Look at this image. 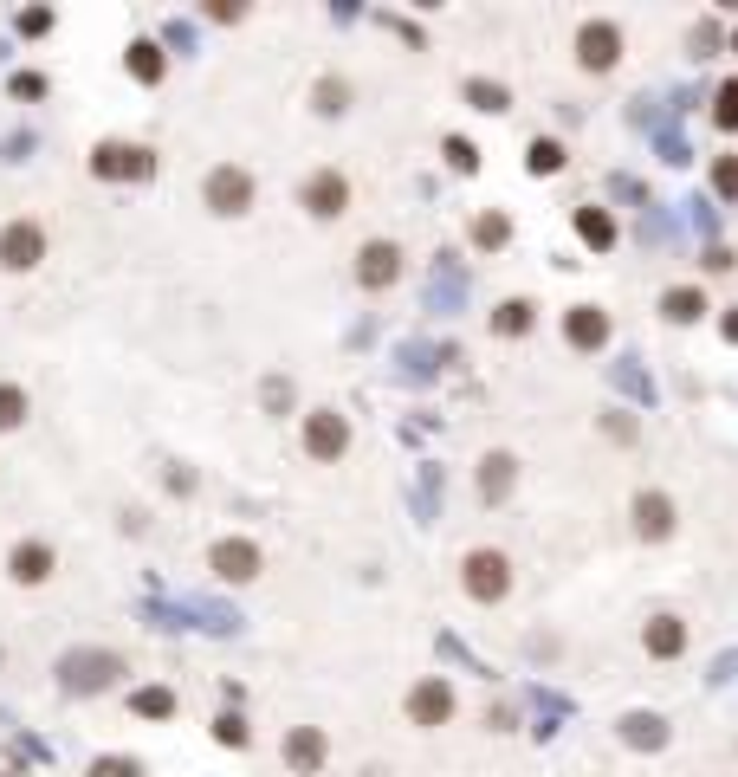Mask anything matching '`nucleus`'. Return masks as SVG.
Returning a JSON list of instances; mask_svg holds the SVG:
<instances>
[{"instance_id": "c756f323", "label": "nucleus", "mask_w": 738, "mask_h": 777, "mask_svg": "<svg viewBox=\"0 0 738 777\" xmlns=\"http://www.w3.org/2000/svg\"><path fill=\"white\" fill-rule=\"evenodd\" d=\"M214 739H221V745H234V752H240V745L253 739V732H246V719H240V713H221V719H214Z\"/></svg>"}, {"instance_id": "bb28decb", "label": "nucleus", "mask_w": 738, "mask_h": 777, "mask_svg": "<svg viewBox=\"0 0 738 777\" xmlns=\"http://www.w3.org/2000/svg\"><path fill=\"white\" fill-rule=\"evenodd\" d=\"M622 739H628V745H648V752H654V745L667 739V726H661V719H648V713H628V719H622Z\"/></svg>"}, {"instance_id": "58836bf2", "label": "nucleus", "mask_w": 738, "mask_h": 777, "mask_svg": "<svg viewBox=\"0 0 738 777\" xmlns=\"http://www.w3.org/2000/svg\"><path fill=\"white\" fill-rule=\"evenodd\" d=\"M732 52H738V33H732Z\"/></svg>"}, {"instance_id": "c85d7f7f", "label": "nucleus", "mask_w": 738, "mask_h": 777, "mask_svg": "<svg viewBox=\"0 0 738 777\" xmlns=\"http://www.w3.org/2000/svg\"><path fill=\"white\" fill-rule=\"evenodd\" d=\"M713 124L726 130V136H738V78H732V85H719V104H713Z\"/></svg>"}, {"instance_id": "7ed1b4c3", "label": "nucleus", "mask_w": 738, "mask_h": 777, "mask_svg": "<svg viewBox=\"0 0 738 777\" xmlns=\"http://www.w3.org/2000/svg\"><path fill=\"white\" fill-rule=\"evenodd\" d=\"M298 208H305L311 221H344L350 214V175L344 169H311L305 182H298Z\"/></svg>"}, {"instance_id": "c9c22d12", "label": "nucleus", "mask_w": 738, "mask_h": 777, "mask_svg": "<svg viewBox=\"0 0 738 777\" xmlns=\"http://www.w3.org/2000/svg\"><path fill=\"white\" fill-rule=\"evenodd\" d=\"M266 408H292V383H279V376H272V383H266Z\"/></svg>"}, {"instance_id": "f3484780", "label": "nucleus", "mask_w": 738, "mask_h": 777, "mask_svg": "<svg viewBox=\"0 0 738 777\" xmlns=\"http://www.w3.org/2000/svg\"><path fill=\"white\" fill-rule=\"evenodd\" d=\"M706 311H713V305H706L700 285H667V292H661V318L667 324H700Z\"/></svg>"}, {"instance_id": "2f4dec72", "label": "nucleus", "mask_w": 738, "mask_h": 777, "mask_svg": "<svg viewBox=\"0 0 738 777\" xmlns=\"http://www.w3.org/2000/svg\"><path fill=\"white\" fill-rule=\"evenodd\" d=\"M713 188H719L726 201H738V156H719V162H713Z\"/></svg>"}, {"instance_id": "6ab92c4d", "label": "nucleus", "mask_w": 738, "mask_h": 777, "mask_svg": "<svg viewBox=\"0 0 738 777\" xmlns=\"http://www.w3.org/2000/svg\"><path fill=\"white\" fill-rule=\"evenodd\" d=\"M531 324H538V305H531V298H505V305H492V337H525Z\"/></svg>"}, {"instance_id": "e433bc0d", "label": "nucleus", "mask_w": 738, "mask_h": 777, "mask_svg": "<svg viewBox=\"0 0 738 777\" xmlns=\"http://www.w3.org/2000/svg\"><path fill=\"white\" fill-rule=\"evenodd\" d=\"M46 26H52V13H46V7H33V13H20V33H46Z\"/></svg>"}, {"instance_id": "aec40b11", "label": "nucleus", "mask_w": 738, "mask_h": 777, "mask_svg": "<svg viewBox=\"0 0 738 777\" xmlns=\"http://www.w3.org/2000/svg\"><path fill=\"white\" fill-rule=\"evenodd\" d=\"M123 65H130L136 85H162V72H169V59H162L156 39H130V59H123Z\"/></svg>"}, {"instance_id": "20e7f679", "label": "nucleus", "mask_w": 738, "mask_h": 777, "mask_svg": "<svg viewBox=\"0 0 738 777\" xmlns=\"http://www.w3.org/2000/svg\"><path fill=\"white\" fill-rule=\"evenodd\" d=\"M162 162H156V149H143V143H98L91 149V175L98 182H149Z\"/></svg>"}, {"instance_id": "1a4fd4ad", "label": "nucleus", "mask_w": 738, "mask_h": 777, "mask_svg": "<svg viewBox=\"0 0 738 777\" xmlns=\"http://www.w3.org/2000/svg\"><path fill=\"white\" fill-rule=\"evenodd\" d=\"M577 65L583 72H615V65H622V26L615 20H583L577 26Z\"/></svg>"}, {"instance_id": "f03ea898", "label": "nucleus", "mask_w": 738, "mask_h": 777, "mask_svg": "<svg viewBox=\"0 0 738 777\" xmlns=\"http://www.w3.org/2000/svg\"><path fill=\"white\" fill-rule=\"evenodd\" d=\"M460 590H467L480 609L505 603V596H512V557H505V551H492V544L467 551V557H460Z\"/></svg>"}, {"instance_id": "b1692460", "label": "nucleus", "mask_w": 738, "mask_h": 777, "mask_svg": "<svg viewBox=\"0 0 738 777\" xmlns=\"http://www.w3.org/2000/svg\"><path fill=\"white\" fill-rule=\"evenodd\" d=\"M467 104H473V111H492V117H499V111H512V91L492 85V78H467Z\"/></svg>"}, {"instance_id": "f8f14e48", "label": "nucleus", "mask_w": 738, "mask_h": 777, "mask_svg": "<svg viewBox=\"0 0 738 777\" xmlns=\"http://www.w3.org/2000/svg\"><path fill=\"white\" fill-rule=\"evenodd\" d=\"M402 279V247L395 240H363L357 247V285L363 292H389Z\"/></svg>"}, {"instance_id": "dca6fc26", "label": "nucleus", "mask_w": 738, "mask_h": 777, "mask_svg": "<svg viewBox=\"0 0 738 777\" xmlns=\"http://www.w3.org/2000/svg\"><path fill=\"white\" fill-rule=\"evenodd\" d=\"M324 758H331V739H324V726H292L285 732V765L292 771H324Z\"/></svg>"}, {"instance_id": "6e6552de", "label": "nucleus", "mask_w": 738, "mask_h": 777, "mask_svg": "<svg viewBox=\"0 0 738 777\" xmlns=\"http://www.w3.org/2000/svg\"><path fill=\"white\" fill-rule=\"evenodd\" d=\"M208 570L221 583H253L259 570H266V551H259L253 538H214L208 544Z\"/></svg>"}, {"instance_id": "7c9ffc66", "label": "nucleus", "mask_w": 738, "mask_h": 777, "mask_svg": "<svg viewBox=\"0 0 738 777\" xmlns=\"http://www.w3.org/2000/svg\"><path fill=\"white\" fill-rule=\"evenodd\" d=\"M447 162H454L460 175H473V169H480V149H473L467 136H447Z\"/></svg>"}, {"instance_id": "39448f33", "label": "nucleus", "mask_w": 738, "mask_h": 777, "mask_svg": "<svg viewBox=\"0 0 738 777\" xmlns=\"http://www.w3.org/2000/svg\"><path fill=\"white\" fill-rule=\"evenodd\" d=\"M305 454L318 460V467H337V460L350 454V415H337V408H311V415H305Z\"/></svg>"}, {"instance_id": "f257e3e1", "label": "nucleus", "mask_w": 738, "mask_h": 777, "mask_svg": "<svg viewBox=\"0 0 738 777\" xmlns=\"http://www.w3.org/2000/svg\"><path fill=\"white\" fill-rule=\"evenodd\" d=\"M201 201H208V214H221V221L253 214V201H259L253 169H240V162H214V169L201 175Z\"/></svg>"}, {"instance_id": "423d86ee", "label": "nucleus", "mask_w": 738, "mask_h": 777, "mask_svg": "<svg viewBox=\"0 0 738 777\" xmlns=\"http://www.w3.org/2000/svg\"><path fill=\"white\" fill-rule=\"evenodd\" d=\"M46 227L33 221V214H20V221H7L0 227V272H33L39 259H46Z\"/></svg>"}, {"instance_id": "cd10ccee", "label": "nucleus", "mask_w": 738, "mask_h": 777, "mask_svg": "<svg viewBox=\"0 0 738 777\" xmlns=\"http://www.w3.org/2000/svg\"><path fill=\"white\" fill-rule=\"evenodd\" d=\"M130 706H136L143 719H169V713H175V693H169V687H143V693H130Z\"/></svg>"}, {"instance_id": "4468645a", "label": "nucleus", "mask_w": 738, "mask_h": 777, "mask_svg": "<svg viewBox=\"0 0 738 777\" xmlns=\"http://www.w3.org/2000/svg\"><path fill=\"white\" fill-rule=\"evenodd\" d=\"M564 344L583 350V357H590V350H603V344H609V311H603V305H570V311H564Z\"/></svg>"}, {"instance_id": "a878e982", "label": "nucleus", "mask_w": 738, "mask_h": 777, "mask_svg": "<svg viewBox=\"0 0 738 777\" xmlns=\"http://www.w3.org/2000/svg\"><path fill=\"white\" fill-rule=\"evenodd\" d=\"M505 240H512V221H505L499 208H492V214H480V221H473V247H480V253H499Z\"/></svg>"}, {"instance_id": "0eeeda50", "label": "nucleus", "mask_w": 738, "mask_h": 777, "mask_svg": "<svg viewBox=\"0 0 738 777\" xmlns=\"http://www.w3.org/2000/svg\"><path fill=\"white\" fill-rule=\"evenodd\" d=\"M454 687H447L441 674H428V680H415L408 687V700H402V713H408V726H421V732H434V726H447L454 719Z\"/></svg>"}, {"instance_id": "a211bd4d", "label": "nucleus", "mask_w": 738, "mask_h": 777, "mask_svg": "<svg viewBox=\"0 0 738 777\" xmlns=\"http://www.w3.org/2000/svg\"><path fill=\"white\" fill-rule=\"evenodd\" d=\"M512 480H518V460L512 454H486L480 460V499H486V506L512 499Z\"/></svg>"}, {"instance_id": "f704fd0d", "label": "nucleus", "mask_w": 738, "mask_h": 777, "mask_svg": "<svg viewBox=\"0 0 738 777\" xmlns=\"http://www.w3.org/2000/svg\"><path fill=\"white\" fill-rule=\"evenodd\" d=\"M208 20H221V26H234V20H246V7H234V0H214V7H208Z\"/></svg>"}, {"instance_id": "4c0bfd02", "label": "nucleus", "mask_w": 738, "mask_h": 777, "mask_svg": "<svg viewBox=\"0 0 738 777\" xmlns=\"http://www.w3.org/2000/svg\"><path fill=\"white\" fill-rule=\"evenodd\" d=\"M719 331H726V344H738V311H726V324H719Z\"/></svg>"}, {"instance_id": "9b49d317", "label": "nucleus", "mask_w": 738, "mask_h": 777, "mask_svg": "<svg viewBox=\"0 0 738 777\" xmlns=\"http://www.w3.org/2000/svg\"><path fill=\"white\" fill-rule=\"evenodd\" d=\"M628 512H635V538H641V544H667V538H674V525H680L674 499H667V493H654V486H641Z\"/></svg>"}, {"instance_id": "ddd939ff", "label": "nucleus", "mask_w": 738, "mask_h": 777, "mask_svg": "<svg viewBox=\"0 0 738 777\" xmlns=\"http://www.w3.org/2000/svg\"><path fill=\"white\" fill-rule=\"evenodd\" d=\"M52 570H59V551H52L46 538H20L7 557V577L20 583V590H39V583H52Z\"/></svg>"}, {"instance_id": "473e14b6", "label": "nucleus", "mask_w": 738, "mask_h": 777, "mask_svg": "<svg viewBox=\"0 0 738 777\" xmlns=\"http://www.w3.org/2000/svg\"><path fill=\"white\" fill-rule=\"evenodd\" d=\"M91 777H136V758H98Z\"/></svg>"}, {"instance_id": "5701e85b", "label": "nucleus", "mask_w": 738, "mask_h": 777, "mask_svg": "<svg viewBox=\"0 0 738 777\" xmlns=\"http://www.w3.org/2000/svg\"><path fill=\"white\" fill-rule=\"evenodd\" d=\"M311 111H318V117H344L350 111V78H318V85H311Z\"/></svg>"}, {"instance_id": "2eb2a0df", "label": "nucleus", "mask_w": 738, "mask_h": 777, "mask_svg": "<svg viewBox=\"0 0 738 777\" xmlns=\"http://www.w3.org/2000/svg\"><path fill=\"white\" fill-rule=\"evenodd\" d=\"M641 648H648L654 661H680V654H687V622H680L674 609L648 616V622H641Z\"/></svg>"}, {"instance_id": "72a5a7b5", "label": "nucleus", "mask_w": 738, "mask_h": 777, "mask_svg": "<svg viewBox=\"0 0 738 777\" xmlns=\"http://www.w3.org/2000/svg\"><path fill=\"white\" fill-rule=\"evenodd\" d=\"M13 91H20V98H46V78H39V72H20V78H13Z\"/></svg>"}, {"instance_id": "9d476101", "label": "nucleus", "mask_w": 738, "mask_h": 777, "mask_svg": "<svg viewBox=\"0 0 738 777\" xmlns=\"http://www.w3.org/2000/svg\"><path fill=\"white\" fill-rule=\"evenodd\" d=\"M117 674H123V661H117V654H98V648H85V654H65V661H59V680H65V693H98V687H111Z\"/></svg>"}, {"instance_id": "412c9836", "label": "nucleus", "mask_w": 738, "mask_h": 777, "mask_svg": "<svg viewBox=\"0 0 738 777\" xmlns=\"http://www.w3.org/2000/svg\"><path fill=\"white\" fill-rule=\"evenodd\" d=\"M577 240L596 247V253H609L615 247V214L609 208H577Z\"/></svg>"}, {"instance_id": "4be33fe9", "label": "nucleus", "mask_w": 738, "mask_h": 777, "mask_svg": "<svg viewBox=\"0 0 738 777\" xmlns=\"http://www.w3.org/2000/svg\"><path fill=\"white\" fill-rule=\"evenodd\" d=\"M564 162H570V149L557 143V136H531V149H525L531 175H564Z\"/></svg>"}, {"instance_id": "393cba45", "label": "nucleus", "mask_w": 738, "mask_h": 777, "mask_svg": "<svg viewBox=\"0 0 738 777\" xmlns=\"http://www.w3.org/2000/svg\"><path fill=\"white\" fill-rule=\"evenodd\" d=\"M26 415H33V402H26V389H20V383H0V434L26 428Z\"/></svg>"}]
</instances>
